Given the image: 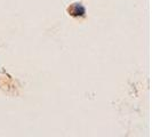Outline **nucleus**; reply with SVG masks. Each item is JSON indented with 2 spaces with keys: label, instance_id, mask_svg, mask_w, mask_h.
Wrapping results in <instances>:
<instances>
[]
</instances>
